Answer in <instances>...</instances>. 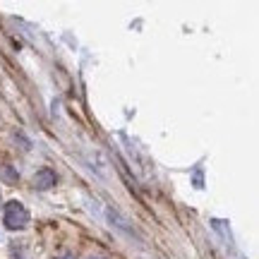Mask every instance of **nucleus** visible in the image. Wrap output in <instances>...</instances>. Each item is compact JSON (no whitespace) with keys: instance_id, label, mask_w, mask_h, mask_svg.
<instances>
[{"instance_id":"f257e3e1","label":"nucleus","mask_w":259,"mask_h":259,"mask_svg":"<svg viewBox=\"0 0 259 259\" xmlns=\"http://www.w3.org/2000/svg\"><path fill=\"white\" fill-rule=\"evenodd\" d=\"M3 221L8 226L10 231H24L29 226V211L27 206L19 202V199H12V202L5 204V216H3Z\"/></svg>"},{"instance_id":"f03ea898","label":"nucleus","mask_w":259,"mask_h":259,"mask_svg":"<svg viewBox=\"0 0 259 259\" xmlns=\"http://www.w3.org/2000/svg\"><path fill=\"white\" fill-rule=\"evenodd\" d=\"M103 219H106V223L111 226L113 231L122 233V235H127V238H135V240H139L137 231H135V226L122 216L120 211H115V209H103Z\"/></svg>"},{"instance_id":"7ed1b4c3","label":"nucleus","mask_w":259,"mask_h":259,"mask_svg":"<svg viewBox=\"0 0 259 259\" xmlns=\"http://www.w3.org/2000/svg\"><path fill=\"white\" fill-rule=\"evenodd\" d=\"M56 185V173L51 170V168H41V170H36L34 173V187L36 190H51V187Z\"/></svg>"},{"instance_id":"20e7f679","label":"nucleus","mask_w":259,"mask_h":259,"mask_svg":"<svg viewBox=\"0 0 259 259\" xmlns=\"http://www.w3.org/2000/svg\"><path fill=\"white\" fill-rule=\"evenodd\" d=\"M211 226L223 235V240H226V247H228V250H235V245H233V233H231V228L226 226V221H219V219H216V221H211Z\"/></svg>"},{"instance_id":"39448f33","label":"nucleus","mask_w":259,"mask_h":259,"mask_svg":"<svg viewBox=\"0 0 259 259\" xmlns=\"http://www.w3.org/2000/svg\"><path fill=\"white\" fill-rule=\"evenodd\" d=\"M194 187H202V170H194Z\"/></svg>"}]
</instances>
